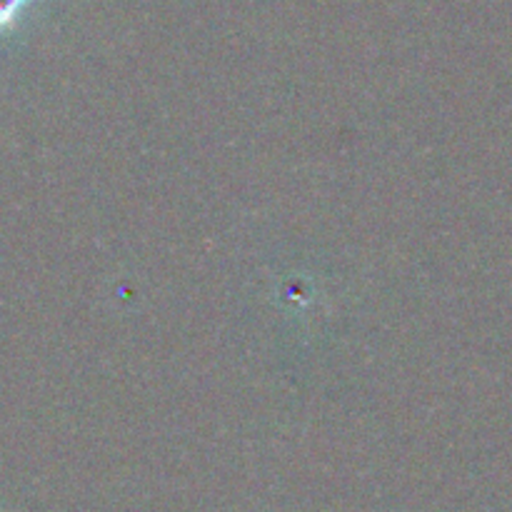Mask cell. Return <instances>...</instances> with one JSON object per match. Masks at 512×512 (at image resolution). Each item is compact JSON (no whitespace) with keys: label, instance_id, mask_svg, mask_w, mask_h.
<instances>
[{"label":"cell","instance_id":"cell-1","mask_svg":"<svg viewBox=\"0 0 512 512\" xmlns=\"http://www.w3.org/2000/svg\"><path fill=\"white\" fill-rule=\"evenodd\" d=\"M25 5H28V0H0V33H3V30H10L18 23Z\"/></svg>","mask_w":512,"mask_h":512}]
</instances>
